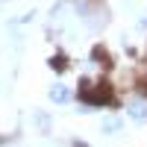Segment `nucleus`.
<instances>
[{
	"mask_svg": "<svg viewBox=\"0 0 147 147\" xmlns=\"http://www.w3.org/2000/svg\"><path fill=\"white\" fill-rule=\"evenodd\" d=\"M80 15L85 18V24H88L91 30H100V27H103V18H106V12H103V9H91L88 3H82V6H80Z\"/></svg>",
	"mask_w": 147,
	"mask_h": 147,
	"instance_id": "f03ea898",
	"label": "nucleus"
},
{
	"mask_svg": "<svg viewBox=\"0 0 147 147\" xmlns=\"http://www.w3.org/2000/svg\"><path fill=\"white\" fill-rule=\"evenodd\" d=\"M53 71H65V59H62V56L53 59Z\"/></svg>",
	"mask_w": 147,
	"mask_h": 147,
	"instance_id": "0eeeda50",
	"label": "nucleus"
},
{
	"mask_svg": "<svg viewBox=\"0 0 147 147\" xmlns=\"http://www.w3.org/2000/svg\"><path fill=\"white\" fill-rule=\"evenodd\" d=\"M121 129V118H109L103 121V132H118Z\"/></svg>",
	"mask_w": 147,
	"mask_h": 147,
	"instance_id": "39448f33",
	"label": "nucleus"
},
{
	"mask_svg": "<svg viewBox=\"0 0 147 147\" xmlns=\"http://www.w3.org/2000/svg\"><path fill=\"white\" fill-rule=\"evenodd\" d=\"M80 100L85 106H103L112 103V91L106 85H91V82H80Z\"/></svg>",
	"mask_w": 147,
	"mask_h": 147,
	"instance_id": "f257e3e1",
	"label": "nucleus"
},
{
	"mask_svg": "<svg viewBox=\"0 0 147 147\" xmlns=\"http://www.w3.org/2000/svg\"><path fill=\"white\" fill-rule=\"evenodd\" d=\"M141 27H147V18H144V21H141Z\"/></svg>",
	"mask_w": 147,
	"mask_h": 147,
	"instance_id": "6e6552de",
	"label": "nucleus"
},
{
	"mask_svg": "<svg viewBox=\"0 0 147 147\" xmlns=\"http://www.w3.org/2000/svg\"><path fill=\"white\" fill-rule=\"evenodd\" d=\"M35 124L41 127V132H47V129H50V118H47L44 112H35Z\"/></svg>",
	"mask_w": 147,
	"mask_h": 147,
	"instance_id": "423d86ee",
	"label": "nucleus"
},
{
	"mask_svg": "<svg viewBox=\"0 0 147 147\" xmlns=\"http://www.w3.org/2000/svg\"><path fill=\"white\" fill-rule=\"evenodd\" d=\"M127 112L132 121H147V97H132Z\"/></svg>",
	"mask_w": 147,
	"mask_h": 147,
	"instance_id": "7ed1b4c3",
	"label": "nucleus"
},
{
	"mask_svg": "<svg viewBox=\"0 0 147 147\" xmlns=\"http://www.w3.org/2000/svg\"><path fill=\"white\" fill-rule=\"evenodd\" d=\"M50 100L53 103H68L71 100V91L65 88V85H53V88H50Z\"/></svg>",
	"mask_w": 147,
	"mask_h": 147,
	"instance_id": "20e7f679",
	"label": "nucleus"
}]
</instances>
